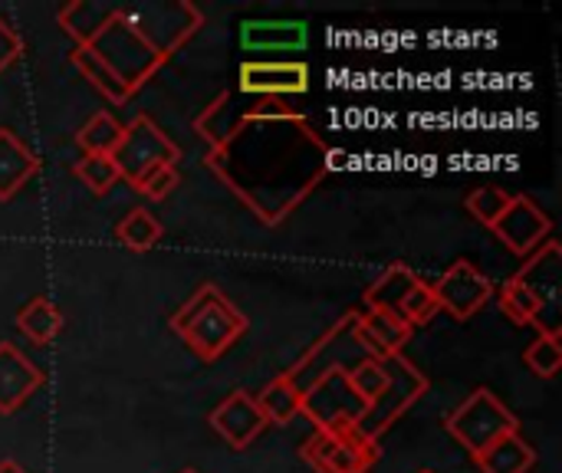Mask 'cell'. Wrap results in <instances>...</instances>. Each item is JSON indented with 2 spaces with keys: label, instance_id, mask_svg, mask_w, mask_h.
Listing matches in <instances>:
<instances>
[{
  "label": "cell",
  "instance_id": "6da1fadb",
  "mask_svg": "<svg viewBox=\"0 0 562 473\" xmlns=\"http://www.w3.org/2000/svg\"><path fill=\"white\" fill-rule=\"evenodd\" d=\"M72 36L79 40V46H89L105 66H112L115 76L132 92L138 86H145L148 76H155L171 56L165 46H155L151 36L142 30L138 16L122 7H102L99 23L89 30H79Z\"/></svg>",
  "mask_w": 562,
  "mask_h": 473
},
{
  "label": "cell",
  "instance_id": "7a4b0ae2",
  "mask_svg": "<svg viewBox=\"0 0 562 473\" xmlns=\"http://www.w3.org/2000/svg\"><path fill=\"white\" fill-rule=\"evenodd\" d=\"M168 326L198 359L214 362L247 333V316L214 283H201L188 303L175 309Z\"/></svg>",
  "mask_w": 562,
  "mask_h": 473
},
{
  "label": "cell",
  "instance_id": "3957f363",
  "mask_svg": "<svg viewBox=\"0 0 562 473\" xmlns=\"http://www.w3.org/2000/svg\"><path fill=\"white\" fill-rule=\"evenodd\" d=\"M445 428L474 458V454L487 451L494 441H501L504 435H517L520 418L491 388H477L464 405H458L445 418Z\"/></svg>",
  "mask_w": 562,
  "mask_h": 473
},
{
  "label": "cell",
  "instance_id": "277c9868",
  "mask_svg": "<svg viewBox=\"0 0 562 473\" xmlns=\"http://www.w3.org/2000/svg\"><path fill=\"white\" fill-rule=\"evenodd\" d=\"M366 405L362 398L352 392L349 385V369L342 365H329L310 388H303V412L316 431H329V435H346L356 431L359 421L366 418Z\"/></svg>",
  "mask_w": 562,
  "mask_h": 473
},
{
  "label": "cell",
  "instance_id": "5b68a950",
  "mask_svg": "<svg viewBox=\"0 0 562 473\" xmlns=\"http://www.w3.org/2000/svg\"><path fill=\"white\" fill-rule=\"evenodd\" d=\"M300 458L316 473H369L379 464L382 451L379 441H369L359 431H346V435L313 431L303 441Z\"/></svg>",
  "mask_w": 562,
  "mask_h": 473
},
{
  "label": "cell",
  "instance_id": "8992f818",
  "mask_svg": "<svg viewBox=\"0 0 562 473\" xmlns=\"http://www.w3.org/2000/svg\"><path fill=\"white\" fill-rule=\"evenodd\" d=\"M115 165L122 171V178L128 184H135L138 174H145L148 168L155 165H178L181 158V148L148 119V115H135L128 125H125V135H122V145L115 148Z\"/></svg>",
  "mask_w": 562,
  "mask_h": 473
},
{
  "label": "cell",
  "instance_id": "52a82bcc",
  "mask_svg": "<svg viewBox=\"0 0 562 473\" xmlns=\"http://www.w3.org/2000/svg\"><path fill=\"white\" fill-rule=\"evenodd\" d=\"M435 300H438V309L451 313L458 323H468L471 316H477L491 296H494V283L487 273H481L471 260H458L451 263L435 283Z\"/></svg>",
  "mask_w": 562,
  "mask_h": 473
},
{
  "label": "cell",
  "instance_id": "ba28073f",
  "mask_svg": "<svg viewBox=\"0 0 562 473\" xmlns=\"http://www.w3.org/2000/svg\"><path fill=\"white\" fill-rule=\"evenodd\" d=\"M491 230H494V237H501L504 247H510V254L530 257V254H537L550 240L553 221H550V214L533 198L517 194V198H510L507 211L497 217V224Z\"/></svg>",
  "mask_w": 562,
  "mask_h": 473
},
{
  "label": "cell",
  "instance_id": "9c48e42d",
  "mask_svg": "<svg viewBox=\"0 0 562 473\" xmlns=\"http://www.w3.org/2000/svg\"><path fill=\"white\" fill-rule=\"evenodd\" d=\"M211 428L227 441V448L234 451H247L267 428L260 408H257V398L247 395V392H231L211 415H207Z\"/></svg>",
  "mask_w": 562,
  "mask_h": 473
},
{
  "label": "cell",
  "instance_id": "30bf717a",
  "mask_svg": "<svg viewBox=\"0 0 562 473\" xmlns=\"http://www.w3.org/2000/svg\"><path fill=\"white\" fill-rule=\"evenodd\" d=\"M412 326L395 316V313H385V309H366V313H356V323H352V339L369 352V359H392V356H402V349L412 342Z\"/></svg>",
  "mask_w": 562,
  "mask_h": 473
},
{
  "label": "cell",
  "instance_id": "8fae6325",
  "mask_svg": "<svg viewBox=\"0 0 562 473\" xmlns=\"http://www.w3.org/2000/svg\"><path fill=\"white\" fill-rule=\"evenodd\" d=\"M240 92L247 95H296L310 89V66L306 63H263L250 59L240 66Z\"/></svg>",
  "mask_w": 562,
  "mask_h": 473
},
{
  "label": "cell",
  "instance_id": "7c38bea8",
  "mask_svg": "<svg viewBox=\"0 0 562 473\" xmlns=\"http://www.w3.org/2000/svg\"><path fill=\"white\" fill-rule=\"evenodd\" d=\"M43 385V369H36L13 342H0V415L20 412Z\"/></svg>",
  "mask_w": 562,
  "mask_h": 473
},
{
  "label": "cell",
  "instance_id": "4fadbf2b",
  "mask_svg": "<svg viewBox=\"0 0 562 473\" xmlns=\"http://www.w3.org/2000/svg\"><path fill=\"white\" fill-rule=\"evenodd\" d=\"M310 26L303 20H247L240 23L244 49H303Z\"/></svg>",
  "mask_w": 562,
  "mask_h": 473
},
{
  "label": "cell",
  "instance_id": "5bb4252c",
  "mask_svg": "<svg viewBox=\"0 0 562 473\" xmlns=\"http://www.w3.org/2000/svg\"><path fill=\"white\" fill-rule=\"evenodd\" d=\"M33 174H40V158L10 128H0V201H10Z\"/></svg>",
  "mask_w": 562,
  "mask_h": 473
},
{
  "label": "cell",
  "instance_id": "9a60e30c",
  "mask_svg": "<svg viewBox=\"0 0 562 473\" xmlns=\"http://www.w3.org/2000/svg\"><path fill=\"white\" fill-rule=\"evenodd\" d=\"M474 464L481 468V473H530L537 468V448H530L520 438V431L504 435L487 451L474 454Z\"/></svg>",
  "mask_w": 562,
  "mask_h": 473
},
{
  "label": "cell",
  "instance_id": "2e32d148",
  "mask_svg": "<svg viewBox=\"0 0 562 473\" xmlns=\"http://www.w3.org/2000/svg\"><path fill=\"white\" fill-rule=\"evenodd\" d=\"M254 398H257V408L267 425H290L303 412V388L296 382H290L286 372L277 375L273 382H267L263 392Z\"/></svg>",
  "mask_w": 562,
  "mask_h": 473
},
{
  "label": "cell",
  "instance_id": "e0dca14e",
  "mask_svg": "<svg viewBox=\"0 0 562 473\" xmlns=\"http://www.w3.org/2000/svg\"><path fill=\"white\" fill-rule=\"evenodd\" d=\"M422 277L405 267V263H392L369 290H366V309H385V313H395L398 316V306L405 303V296L415 290Z\"/></svg>",
  "mask_w": 562,
  "mask_h": 473
},
{
  "label": "cell",
  "instance_id": "ac0fdd59",
  "mask_svg": "<svg viewBox=\"0 0 562 473\" xmlns=\"http://www.w3.org/2000/svg\"><path fill=\"white\" fill-rule=\"evenodd\" d=\"M69 63H72V69H79L82 72V79H89V86H95L109 102H115V105H125L135 92L115 76V69L112 66H105L89 46H76L72 53H69Z\"/></svg>",
  "mask_w": 562,
  "mask_h": 473
},
{
  "label": "cell",
  "instance_id": "d6986e66",
  "mask_svg": "<svg viewBox=\"0 0 562 473\" xmlns=\"http://www.w3.org/2000/svg\"><path fill=\"white\" fill-rule=\"evenodd\" d=\"M16 329L36 346H49L63 333V313L56 309V303L49 296H33L16 313Z\"/></svg>",
  "mask_w": 562,
  "mask_h": 473
},
{
  "label": "cell",
  "instance_id": "ffe728a7",
  "mask_svg": "<svg viewBox=\"0 0 562 473\" xmlns=\"http://www.w3.org/2000/svg\"><path fill=\"white\" fill-rule=\"evenodd\" d=\"M497 300H501L504 316H507L510 323H517V326H540V316H543V309H547L543 296H540L533 286H527L520 277H510V280L497 290Z\"/></svg>",
  "mask_w": 562,
  "mask_h": 473
},
{
  "label": "cell",
  "instance_id": "44dd1931",
  "mask_svg": "<svg viewBox=\"0 0 562 473\" xmlns=\"http://www.w3.org/2000/svg\"><path fill=\"white\" fill-rule=\"evenodd\" d=\"M122 135H125V125L112 112H95L76 132V145L82 148V155H115V148L122 145Z\"/></svg>",
  "mask_w": 562,
  "mask_h": 473
},
{
  "label": "cell",
  "instance_id": "7402d4cb",
  "mask_svg": "<svg viewBox=\"0 0 562 473\" xmlns=\"http://www.w3.org/2000/svg\"><path fill=\"white\" fill-rule=\"evenodd\" d=\"M115 237L119 244H125L135 254H148L151 247H158L161 240V224L151 211L145 207H132L119 224H115Z\"/></svg>",
  "mask_w": 562,
  "mask_h": 473
},
{
  "label": "cell",
  "instance_id": "603a6c76",
  "mask_svg": "<svg viewBox=\"0 0 562 473\" xmlns=\"http://www.w3.org/2000/svg\"><path fill=\"white\" fill-rule=\"evenodd\" d=\"M72 174L92 191V194H109L119 181H122V171L115 165L112 155H82L76 165H72Z\"/></svg>",
  "mask_w": 562,
  "mask_h": 473
},
{
  "label": "cell",
  "instance_id": "cb8c5ba5",
  "mask_svg": "<svg viewBox=\"0 0 562 473\" xmlns=\"http://www.w3.org/2000/svg\"><path fill=\"white\" fill-rule=\"evenodd\" d=\"M524 362L537 379H553L562 369V342L560 333L540 329L537 339L524 349Z\"/></svg>",
  "mask_w": 562,
  "mask_h": 473
},
{
  "label": "cell",
  "instance_id": "d4e9b609",
  "mask_svg": "<svg viewBox=\"0 0 562 473\" xmlns=\"http://www.w3.org/2000/svg\"><path fill=\"white\" fill-rule=\"evenodd\" d=\"M389 382H392V375L382 359H362L356 369H349V385L362 398L366 408H372L389 392Z\"/></svg>",
  "mask_w": 562,
  "mask_h": 473
},
{
  "label": "cell",
  "instance_id": "484cf974",
  "mask_svg": "<svg viewBox=\"0 0 562 473\" xmlns=\"http://www.w3.org/2000/svg\"><path fill=\"white\" fill-rule=\"evenodd\" d=\"M507 204H510V194H507L504 188H497V184H484V188H477V191H471V194L464 198L468 214H471L474 221H481L484 227H494L497 217L507 211Z\"/></svg>",
  "mask_w": 562,
  "mask_h": 473
},
{
  "label": "cell",
  "instance_id": "4316f807",
  "mask_svg": "<svg viewBox=\"0 0 562 473\" xmlns=\"http://www.w3.org/2000/svg\"><path fill=\"white\" fill-rule=\"evenodd\" d=\"M441 309H438V300H435V290H431V283H425V280H418L415 283V290L405 296V303L398 306V316L415 329V326H425V323H431L435 316H438Z\"/></svg>",
  "mask_w": 562,
  "mask_h": 473
},
{
  "label": "cell",
  "instance_id": "83f0119b",
  "mask_svg": "<svg viewBox=\"0 0 562 473\" xmlns=\"http://www.w3.org/2000/svg\"><path fill=\"white\" fill-rule=\"evenodd\" d=\"M178 184H181L178 165H155V168H148L145 174H138L132 188L142 191L148 201H165Z\"/></svg>",
  "mask_w": 562,
  "mask_h": 473
},
{
  "label": "cell",
  "instance_id": "f1b7e54d",
  "mask_svg": "<svg viewBox=\"0 0 562 473\" xmlns=\"http://www.w3.org/2000/svg\"><path fill=\"white\" fill-rule=\"evenodd\" d=\"M23 49H26V43H23V36L16 33V26H10V23L0 16V72L10 69V66L23 56Z\"/></svg>",
  "mask_w": 562,
  "mask_h": 473
},
{
  "label": "cell",
  "instance_id": "f546056e",
  "mask_svg": "<svg viewBox=\"0 0 562 473\" xmlns=\"http://www.w3.org/2000/svg\"><path fill=\"white\" fill-rule=\"evenodd\" d=\"M0 473H26L16 461H0Z\"/></svg>",
  "mask_w": 562,
  "mask_h": 473
},
{
  "label": "cell",
  "instance_id": "4dcf8cb0",
  "mask_svg": "<svg viewBox=\"0 0 562 473\" xmlns=\"http://www.w3.org/2000/svg\"><path fill=\"white\" fill-rule=\"evenodd\" d=\"M181 473H201V471H194V468H184V471Z\"/></svg>",
  "mask_w": 562,
  "mask_h": 473
},
{
  "label": "cell",
  "instance_id": "1f68e13d",
  "mask_svg": "<svg viewBox=\"0 0 562 473\" xmlns=\"http://www.w3.org/2000/svg\"><path fill=\"white\" fill-rule=\"evenodd\" d=\"M418 473H438V471H418Z\"/></svg>",
  "mask_w": 562,
  "mask_h": 473
}]
</instances>
